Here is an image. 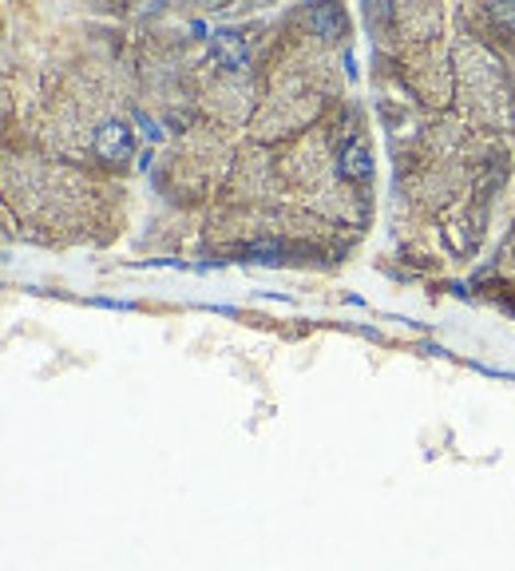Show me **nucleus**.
I'll return each instance as SVG.
<instances>
[{
    "instance_id": "obj_1",
    "label": "nucleus",
    "mask_w": 515,
    "mask_h": 571,
    "mask_svg": "<svg viewBox=\"0 0 515 571\" xmlns=\"http://www.w3.org/2000/svg\"><path fill=\"white\" fill-rule=\"evenodd\" d=\"M91 152L100 155L103 164H127L135 155V139H132V127L123 120H108L100 123V132L91 135Z\"/></svg>"
},
{
    "instance_id": "obj_4",
    "label": "nucleus",
    "mask_w": 515,
    "mask_h": 571,
    "mask_svg": "<svg viewBox=\"0 0 515 571\" xmlns=\"http://www.w3.org/2000/svg\"><path fill=\"white\" fill-rule=\"evenodd\" d=\"M305 21L314 24L317 36H337V29H342V12H337L334 4H314V9L305 12Z\"/></svg>"
},
{
    "instance_id": "obj_3",
    "label": "nucleus",
    "mask_w": 515,
    "mask_h": 571,
    "mask_svg": "<svg viewBox=\"0 0 515 571\" xmlns=\"http://www.w3.org/2000/svg\"><path fill=\"white\" fill-rule=\"evenodd\" d=\"M337 175H342L345 183H365V179L373 175V155H369V147L357 139L345 143L342 155H337Z\"/></svg>"
},
{
    "instance_id": "obj_2",
    "label": "nucleus",
    "mask_w": 515,
    "mask_h": 571,
    "mask_svg": "<svg viewBox=\"0 0 515 571\" xmlns=\"http://www.w3.org/2000/svg\"><path fill=\"white\" fill-rule=\"evenodd\" d=\"M211 56L223 64L226 71H243L246 64H250V48H246L243 32H231V29L211 32Z\"/></svg>"
},
{
    "instance_id": "obj_6",
    "label": "nucleus",
    "mask_w": 515,
    "mask_h": 571,
    "mask_svg": "<svg viewBox=\"0 0 515 571\" xmlns=\"http://www.w3.org/2000/svg\"><path fill=\"white\" fill-rule=\"evenodd\" d=\"M488 21H492L495 29L515 32V4H488Z\"/></svg>"
},
{
    "instance_id": "obj_5",
    "label": "nucleus",
    "mask_w": 515,
    "mask_h": 571,
    "mask_svg": "<svg viewBox=\"0 0 515 571\" xmlns=\"http://www.w3.org/2000/svg\"><path fill=\"white\" fill-rule=\"evenodd\" d=\"M243 255L254 258V262H282L286 243H282V238H258V243L243 246Z\"/></svg>"
}]
</instances>
